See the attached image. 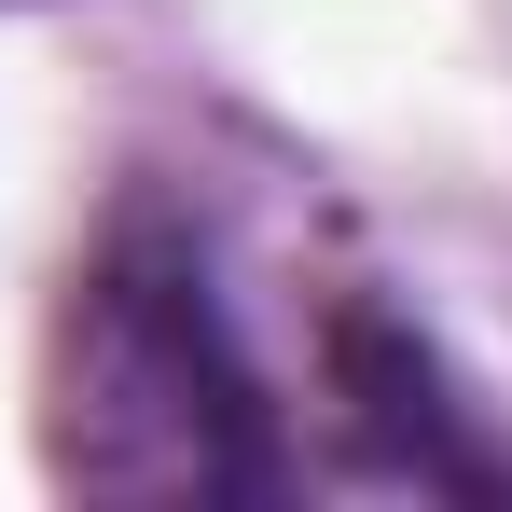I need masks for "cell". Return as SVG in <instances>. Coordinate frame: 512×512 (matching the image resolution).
Listing matches in <instances>:
<instances>
[{
	"instance_id": "6da1fadb",
	"label": "cell",
	"mask_w": 512,
	"mask_h": 512,
	"mask_svg": "<svg viewBox=\"0 0 512 512\" xmlns=\"http://www.w3.org/2000/svg\"><path fill=\"white\" fill-rule=\"evenodd\" d=\"M56 471L97 499H263L277 416L236 360V319L208 291V250L167 222H125L97 250L70 346H56Z\"/></svg>"
},
{
	"instance_id": "7a4b0ae2",
	"label": "cell",
	"mask_w": 512,
	"mask_h": 512,
	"mask_svg": "<svg viewBox=\"0 0 512 512\" xmlns=\"http://www.w3.org/2000/svg\"><path fill=\"white\" fill-rule=\"evenodd\" d=\"M346 402H360V429H374L402 471H429V485H485V457L443 429V374H429L388 319H346Z\"/></svg>"
}]
</instances>
